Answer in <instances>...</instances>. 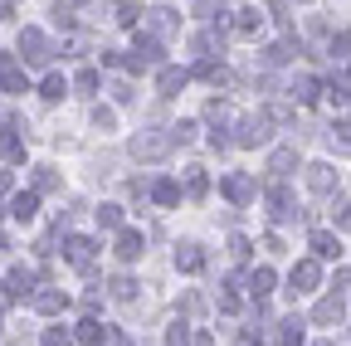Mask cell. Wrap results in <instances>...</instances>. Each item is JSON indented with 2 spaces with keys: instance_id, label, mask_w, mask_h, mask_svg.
I'll list each match as a JSON object with an SVG mask.
<instances>
[{
  "instance_id": "f35d334b",
  "label": "cell",
  "mask_w": 351,
  "mask_h": 346,
  "mask_svg": "<svg viewBox=\"0 0 351 346\" xmlns=\"http://www.w3.org/2000/svg\"><path fill=\"white\" fill-rule=\"evenodd\" d=\"M112 98H117V103H132L137 93H132V83H122V78H117V83H112Z\"/></svg>"
},
{
  "instance_id": "ac0fdd59",
  "label": "cell",
  "mask_w": 351,
  "mask_h": 346,
  "mask_svg": "<svg viewBox=\"0 0 351 346\" xmlns=\"http://www.w3.org/2000/svg\"><path fill=\"white\" fill-rule=\"evenodd\" d=\"M307 186H313V190H332V186H337V171L322 166V161H317V166H307Z\"/></svg>"
},
{
  "instance_id": "ffe728a7",
  "label": "cell",
  "mask_w": 351,
  "mask_h": 346,
  "mask_svg": "<svg viewBox=\"0 0 351 346\" xmlns=\"http://www.w3.org/2000/svg\"><path fill=\"white\" fill-rule=\"evenodd\" d=\"M258 25H263V15H258L254 5L234 15V34H244V39H254V34H258Z\"/></svg>"
},
{
  "instance_id": "3957f363",
  "label": "cell",
  "mask_w": 351,
  "mask_h": 346,
  "mask_svg": "<svg viewBox=\"0 0 351 346\" xmlns=\"http://www.w3.org/2000/svg\"><path fill=\"white\" fill-rule=\"evenodd\" d=\"M20 59H25V64H49L54 49H49V39H44L39 29H25V34H20Z\"/></svg>"
},
{
  "instance_id": "7bdbcfd3",
  "label": "cell",
  "mask_w": 351,
  "mask_h": 346,
  "mask_svg": "<svg viewBox=\"0 0 351 346\" xmlns=\"http://www.w3.org/2000/svg\"><path fill=\"white\" fill-rule=\"evenodd\" d=\"M0 195H10V171H0Z\"/></svg>"
},
{
  "instance_id": "e575fe53",
  "label": "cell",
  "mask_w": 351,
  "mask_h": 346,
  "mask_svg": "<svg viewBox=\"0 0 351 346\" xmlns=\"http://www.w3.org/2000/svg\"><path fill=\"white\" fill-rule=\"evenodd\" d=\"M98 83H103V78H98V69H83V73H78V93H93Z\"/></svg>"
},
{
  "instance_id": "6da1fadb",
  "label": "cell",
  "mask_w": 351,
  "mask_h": 346,
  "mask_svg": "<svg viewBox=\"0 0 351 346\" xmlns=\"http://www.w3.org/2000/svg\"><path fill=\"white\" fill-rule=\"evenodd\" d=\"M122 69H132V73H142V69H161V45H156L152 34H137V49L122 59Z\"/></svg>"
},
{
  "instance_id": "9a60e30c",
  "label": "cell",
  "mask_w": 351,
  "mask_h": 346,
  "mask_svg": "<svg viewBox=\"0 0 351 346\" xmlns=\"http://www.w3.org/2000/svg\"><path fill=\"white\" fill-rule=\"evenodd\" d=\"M269 214H274V220H293V214H298V210H293V195L274 186V190H269Z\"/></svg>"
},
{
  "instance_id": "ee69618b",
  "label": "cell",
  "mask_w": 351,
  "mask_h": 346,
  "mask_svg": "<svg viewBox=\"0 0 351 346\" xmlns=\"http://www.w3.org/2000/svg\"><path fill=\"white\" fill-rule=\"evenodd\" d=\"M15 10V0H0V15H10Z\"/></svg>"
},
{
  "instance_id": "277c9868",
  "label": "cell",
  "mask_w": 351,
  "mask_h": 346,
  "mask_svg": "<svg viewBox=\"0 0 351 346\" xmlns=\"http://www.w3.org/2000/svg\"><path fill=\"white\" fill-rule=\"evenodd\" d=\"M322 283V269L313 264V258H302V264H293V278H288V293L298 297V293H313Z\"/></svg>"
},
{
  "instance_id": "60d3db41",
  "label": "cell",
  "mask_w": 351,
  "mask_h": 346,
  "mask_svg": "<svg viewBox=\"0 0 351 346\" xmlns=\"http://www.w3.org/2000/svg\"><path fill=\"white\" fill-rule=\"evenodd\" d=\"M181 308H186V312H191V317H195V312H200V308H205V302H200V293H186V297H181Z\"/></svg>"
},
{
  "instance_id": "d590c367",
  "label": "cell",
  "mask_w": 351,
  "mask_h": 346,
  "mask_svg": "<svg viewBox=\"0 0 351 346\" xmlns=\"http://www.w3.org/2000/svg\"><path fill=\"white\" fill-rule=\"evenodd\" d=\"M73 336L64 332V327H49V332H44V346H69Z\"/></svg>"
},
{
  "instance_id": "8d00e7d4",
  "label": "cell",
  "mask_w": 351,
  "mask_h": 346,
  "mask_svg": "<svg viewBox=\"0 0 351 346\" xmlns=\"http://www.w3.org/2000/svg\"><path fill=\"white\" fill-rule=\"evenodd\" d=\"M205 186H210V181L200 176V171H191V186H186V190H191V200H200V195H205Z\"/></svg>"
},
{
  "instance_id": "9c48e42d",
  "label": "cell",
  "mask_w": 351,
  "mask_h": 346,
  "mask_svg": "<svg viewBox=\"0 0 351 346\" xmlns=\"http://www.w3.org/2000/svg\"><path fill=\"white\" fill-rule=\"evenodd\" d=\"M313 322L317 327H332V322H341V297L332 293V297H322L317 308H313Z\"/></svg>"
},
{
  "instance_id": "b9f144b4",
  "label": "cell",
  "mask_w": 351,
  "mask_h": 346,
  "mask_svg": "<svg viewBox=\"0 0 351 346\" xmlns=\"http://www.w3.org/2000/svg\"><path fill=\"white\" fill-rule=\"evenodd\" d=\"M137 15H142L137 5H122V10H117V25H137Z\"/></svg>"
},
{
  "instance_id": "cb8c5ba5",
  "label": "cell",
  "mask_w": 351,
  "mask_h": 346,
  "mask_svg": "<svg viewBox=\"0 0 351 346\" xmlns=\"http://www.w3.org/2000/svg\"><path fill=\"white\" fill-rule=\"evenodd\" d=\"M59 308H64V293H54V288H49V293H34V312L49 317V312H59Z\"/></svg>"
},
{
  "instance_id": "ab89813d",
  "label": "cell",
  "mask_w": 351,
  "mask_h": 346,
  "mask_svg": "<svg viewBox=\"0 0 351 346\" xmlns=\"http://www.w3.org/2000/svg\"><path fill=\"white\" fill-rule=\"evenodd\" d=\"M337 230H351V200L337 205Z\"/></svg>"
},
{
  "instance_id": "4316f807",
  "label": "cell",
  "mask_w": 351,
  "mask_h": 346,
  "mask_svg": "<svg viewBox=\"0 0 351 346\" xmlns=\"http://www.w3.org/2000/svg\"><path fill=\"white\" fill-rule=\"evenodd\" d=\"M98 225L103 230H122V205H103L98 210Z\"/></svg>"
},
{
  "instance_id": "d6986e66",
  "label": "cell",
  "mask_w": 351,
  "mask_h": 346,
  "mask_svg": "<svg viewBox=\"0 0 351 346\" xmlns=\"http://www.w3.org/2000/svg\"><path fill=\"white\" fill-rule=\"evenodd\" d=\"M137 254H142V234H137V230H122V234H117V258H127V264H132Z\"/></svg>"
},
{
  "instance_id": "4dcf8cb0",
  "label": "cell",
  "mask_w": 351,
  "mask_h": 346,
  "mask_svg": "<svg viewBox=\"0 0 351 346\" xmlns=\"http://www.w3.org/2000/svg\"><path fill=\"white\" fill-rule=\"evenodd\" d=\"M195 15H200V20H219V15H225V0H200Z\"/></svg>"
},
{
  "instance_id": "4fadbf2b",
  "label": "cell",
  "mask_w": 351,
  "mask_h": 346,
  "mask_svg": "<svg viewBox=\"0 0 351 346\" xmlns=\"http://www.w3.org/2000/svg\"><path fill=\"white\" fill-rule=\"evenodd\" d=\"M156 88H161V98H176L186 88V69H161V78H156Z\"/></svg>"
},
{
  "instance_id": "7a4b0ae2",
  "label": "cell",
  "mask_w": 351,
  "mask_h": 346,
  "mask_svg": "<svg viewBox=\"0 0 351 346\" xmlns=\"http://www.w3.org/2000/svg\"><path fill=\"white\" fill-rule=\"evenodd\" d=\"M171 147H176L171 132H142V137H132V151H137L142 161H161Z\"/></svg>"
},
{
  "instance_id": "484cf974",
  "label": "cell",
  "mask_w": 351,
  "mask_h": 346,
  "mask_svg": "<svg viewBox=\"0 0 351 346\" xmlns=\"http://www.w3.org/2000/svg\"><path fill=\"white\" fill-rule=\"evenodd\" d=\"M108 288H112V297H117V302H132V297H137V283H132L127 273H117V278H112Z\"/></svg>"
},
{
  "instance_id": "ba28073f",
  "label": "cell",
  "mask_w": 351,
  "mask_h": 346,
  "mask_svg": "<svg viewBox=\"0 0 351 346\" xmlns=\"http://www.w3.org/2000/svg\"><path fill=\"white\" fill-rule=\"evenodd\" d=\"M293 166H298V147H278V151L269 156V176H274V181H283Z\"/></svg>"
},
{
  "instance_id": "603a6c76",
  "label": "cell",
  "mask_w": 351,
  "mask_h": 346,
  "mask_svg": "<svg viewBox=\"0 0 351 346\" xmlns=\"http://www.w3.org/2000/svg\"><path fill=\"white\" fill-rule=\"evenodd\" d=\"M78 341L98 346V341H108V327H103V322H93V317H83V322H78Z\"/></svg>"
},
{
  "instance_id": "83f0119b",
  "label": "cell",
  "mask_w": 351,
  "mask_h": 346,
  "mask_svg": "<svg viewBox=\"0 0 351 346\" xmlns=\"http://www.w3.org/2000/svg\"><path fill=\"white\" fill-rule=\"evenodd\" d=\"M64 93H69V83H64L59 73H49V78H44V98H49V103H59Z\"/></svg>"
},
{
  "instance_id": "1f68e13d",
  "label": "cell",
  "mask_w": 351,
  "mask_h": 346,
  "mask_svg": "<svg viewBox=\"0 0 351 346\" xmlns=\"http://www.w3.org/2000/svg\"><path fill=\"white\" fill-rule=\"evenodd\" d=\"M93 127H103V132H112V127H117V112H112V108H93Z\"/></svg>"
},
{
  "instance_id": "2e32d148",
  "label": "cell",
  "mask_w": 351,
  "mask_h": 346,
  "mask_svg": "<svg viewBox=\"0 0 351 346\" xmlns=\"http://www.w3.org/2000/svg\"><path fill=\"white\" fill-rule=\"evenodd\" d=\"M176 269H186V273H200V269H205V254H200L195 244H181V249H176Z\"/></svg>"
},
{
  "instance_id": "e0dca14e",
  "label": "cell",
  "mask_w": 351,
  "mask_h": 346,
  "mask_svg": "<svg viewBox=\"0 0 351 346\" xmlns=\"http://www.w3.org/2000/svg\"><path fill=\"white\" fill-rule=\"evenodd\" d=\"M34 210H39V195H34V190H20V195L10 200V214H15V220H34Z\"/></svg>"
},
{
  "instance_id": "f1b7e54d",
  "label": "cell",
  "mask_w": 351,
  "mask_h": 346,
  "mask_svg": "<svg viewBox=\"0 0 351 346\" xmlns=\"http://www.w3.org/2000/svg\"><path fill=\"white\" fill-rule=\"evenodd\" d=\"M54 186H59L54 166H39V171H34V195H39V190H54Z\"/></svg>"
},
{
  "instance_id": "44dd1931",
  "label": "cell",
  "mask_w": 351,
  "mask_h": 346,
  "mask_svg": "<svg viewBox=\"0 0 351 346\" xmlns=\"http://www.w3.org/2000/svg\"><path fill=\"white\" fill-rule=\"evenodd\" d=\"M249 293H254L258 302L269 297V293H274V269H254V273H249Z\"/></svg>"
},
{
  "instance_id": "5bb4252c",
  "label": "cell",
  "mask_w": 351,
  "mask_h": 346,
  "mask_svg": "<svg viewBox=\"0 0 351 346\" xmlns=\"http://www.w3.org/2000/svg\"><path fill=\"white\" fill-rule=\"evenodd\" d=\"M288 98H293V103H313V98H317V78H313V73H298L293 88H288Z\"/></svg>"
},
{
  "instance_id": "30bf717a",
  "label": "cell",
  "mask_w": 351,
  "mask_h": 346,
  "mask_svg": "<svg viewBox=\"0 0 351 346\" xmlns=\"http://www.w3.org/2000/svg\"><path fill=\"white\" fill-rule=\"evenodd\" d=\"M69 264H73V269H88V264H93V239L73 234V239H69Z\"/></svg>"
},
{
  "instance_id": "52a82bcc",
  "label": "cell",
  "mask_w": 351,
  "mask_h": 346,
  "mask_svg": "<svg viewBox=\"0 0 351 346\" xmlns=\"http://www.w3.org/2000/svg\"><path fill=\"white\" fill-rule=\"evenodd\" d=\"M225 195H230L234 205H249L258 190H254V181H249V176H239V171H234V176H225Z\"/></svg>"
},
{
  "instance_id": "7c38bea8",
  "label": "cell",
  "mask_w": 351,
  "mask_h": 346,
  "mask_svg": "<svg viewBox=\"0 0 351 346\" xmlns=\"http://www.w3.org/2000/svg\"><path fill=\"white\" fill-rule=\"evenodd\" d=\"M15 127H20V117H10V132L0 137V156H5V161H25V142L15 137Z\"/></svg>"
},
{
  "instance_id": "f6af8a7d",
  "label": "cell",
  "mask_w": 351,
  "mask_h": 346,
  "mask_svg": "<svg viewBox=\"0 0 351 346\" xmlns=\"http://www.w3.org/2000/svg\"><path fill=\"white\" fill-rule=\"evenodd\" d=\"M317 346H337V341H317Z\"/></svg>"
},
{
  "instance_id": "d6a6232c",
  "label": "cell",
  "mask_w": 351,
  "mask_h": 346,
  "mask_svg": "<svg viewBox=\"0 0 351 346\" xmlns=\"http://www.w3.org/2000/svg\"><path fill=\"white\" fill-rule=\"evenodd\" d=\"M205 117H210V122H215V127H225V122H230V117H234V112H230V108H225V103H210V108H205Z\"/></svg>"
},
{
  "instance_id": "d4e9b609",
  "label": "cell",
  "mask_w": 351,
  "mask_h": 346,
  "mask_svg": "<svg viewBox=\"0 0 351 346\" xmlns=\"http://www.w3.org/2000/svg\"><path fill=\"white\" fill-rule=\"evenodd\" d=\"M152 200L156 205H176V200H181V186H176V181H156L152 186Z\"/></svg>"
},
{
  "instance_id": "836d02e7",
  "label": "cell",
  "mask_w": 351,
  "mask_h": 346,
  "mask_svg": "<svg viewBox=\"0 0 351 346\" xmlns=\"http://www.w3.org/2000/svg\"><path fill=\"white\" fill-rule=\"evenodd\" d=\"M186 341H191V327H186V322H176V327L166 332V346H186Z\"/></svg>"
},
{
  "instance_id": "8fae6325",
  "label": "cell",
  "mask_w": 351,
  "mask_h": 346,
  "mask_svg": "<svg viewBox=\"0 0 351 346\" xmlns=\"http://www.w3.org/2000/svg\"><path fill=\"white\" fill-rule=\"evenodd\" d=\"M274 341L278 346H302V317H283L278 332H274Z\"/></svg>"
},
{
  "instance_id": "8992f818",
  "label": "cell",
  "mask_w": 351,
  "mask_h": 346,
  "mask_svg": "<svg viewBox=\"0 0 351 346\" xmlns=\"http://www.w3.org/2000/svg\"><path fill=\"white\" fill-rule=\"evenodd\" d=\"M0 88L5 93H29V78L20 64H10V54H0Z\"/></svg>"
},
{
  "instance_id": "f546056e",
  "label": "cell",
  "mask_w": 351,
  "mask_h": 346,
  "mask_svg": "<svg viewBox=\"0 0 351 346\" xmlns=\"http://www.w3.org/2000/svg\"><path fill=\"white\" fill-rule=\"evenodd\" d=\"M147 15H152V29H156V34H171V29H176V15H171V10H147Z\"/></svg>"
},
{
  "instance_id": "7402d4cb",
  "label": "cell",
  "mask_w": 351,
  "mask_h": 346,
  "mask_svg": "<svg viewBox=\"0 0 351 346\" xmlns=\"http://www.w3.org/2000/svg\"><path fill=\"white\" fill-rule=\"evenodd\" d=\"M313 249H317L322 258H337V254H341V239L327 234V230H313Z\"/></svg>"
},
{
  "instance_id": "74e56055",
  "label": "cell",
  "mask_w": 351,
  "mask_h": 346,
  "mask_svg": "<svg viewBox=\"0 0 351 346\" xmlns=\"http://www.w3.org/2000/svg\"><path fill=\"white\" fill-rule=\"evenodd\" d=\"M230 254H234V258H249V239H244V234H230Z\"/></svg>"
},
{
  "instance_id": "5b68a950",
  "label": "cell",
  "mask_w": 351,
  "mask_h": 346,
  "mask_svg": "<svg viewBox=\"0 0 351 346\" xmlns=\"http://www.w3.org/2000/svg\"><path fill=\"white\" fill-rule=\"evenodd\" d=\"M269 122H274L269 112H258V117H244L234 142H239V147H258V142H269Z\"/></svg>"
}]
</instances>
